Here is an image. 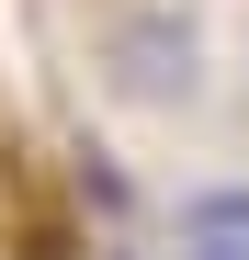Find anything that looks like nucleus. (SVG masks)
<instances>
[{
	"instance_id": "2",
	"label": "nucleus",
	"mask_w": 249,
	"mask_h": 260,
	"mask_svg": "<svg viewBox=\"0 0 249 260\" xmlns=\"http://www.w3.org/2000/svg\"><path fill=\"white\" fill-rule=\"evenodd\" d=\"M68 181H79V215H102V226H113V215H124V170L91 147V136H79L68 147Z\"/></svg>"
},
{
	"instance_id": "1",
	"label": "nucleus",
	"mask_w": 249,
	"mask_h": 260,
	"mask_svg": "<svg viewBox=\"0 0 249 260\" xmlns=\"http://www.w3.org/2000/svg\"><path fill=\"white\" fill-rule=\"evenodd\" d=\"M91 68H102V91L136 102V113H193L204 102V23L181 0H113L91 23Z\"/></svg>"
},
{
	"instance_id": "6",
	"label": "nucleus",
	"mask_w": 249,
	"mask_h": 260,
	"mask_svg": "<svg viewBox=\"0 0 249 260\" xmlns=\"http://www.w3.org/2000/svg\"><path fill=\"white\" fill-rule=\"evenodd\" d=\"M238 68H249V57H238Z\"/></svg>"
},
{
	"instance_id": "5",
	"label": "nucleus",
	"mask_w": 249,
	"mask_h": 260,
	"mask_svg": "<svg viewBox=\"0 0 249 260\" xmlns=\"http://www.w3.org/2000/svg\"><path fill=\"white\" fill-rule=\"evenodd\" d=\"M23 260H68V249H57V238H46V249H23Z\"/></svg>"
},
{
	"instance_id": "4",
	"label": "nucleus",
	"mask_w": 249,
	"mask_h": 260,
	"mask_svg": "<svg viewBox=\"0 0 249 260\" xmlns=\"http://www.w3.org/2000/svg\"><path fill=\"white\" fill-rule=\"evenodd\" d=\"M181 260H249V238H181Z\"/></svg>"
},
{
	"instance_id": "3",
	"label": "nucleus",
	"mask_w": 249,
	"mask_h": 260,
	"mask_svg": "<svg viewBox=\"0 0 249 260\" xmlns=\"http://www.w3.org/2000/svg\"><path fill=\"white\" fill-rule=\"evenodd\" d=\"M181 238H249V181H215L181 204Z\"/></svg>"
}]
</instances>
